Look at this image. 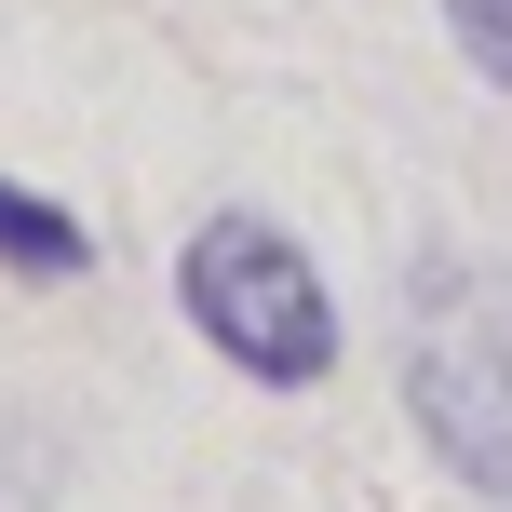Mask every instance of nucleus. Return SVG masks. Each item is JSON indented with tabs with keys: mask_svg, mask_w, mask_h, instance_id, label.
Listing matches in <instances>:
<instances>
[{
	"mask_svg": "<svg viewBox=\"0 0 512 512\" xmlns=\"http://www.w3.org/2000/svg\"><path fill=\"white\" fill-rule=\"evenodd\" d=\"M176 324L256 391H324L337 378V283H324V256L283 230V216H256V203H216L176 243Z\"/></svg>",
	"mask_w": 512,
	"mask_h": 512,
	"instance_id": "obj_1",
	"label": "nucleus"
},
{
	"mask_svg": "<svg viewBox=\"0 0 512 512\" xmlns=\"http://www.w3.org/2000/svg\"><path fill=\"white\" fill-rule=\"evenodd\" d=\"M405 418L472 499H512V283L445 256L405 310Z\"/></svg>",
	"mask_w": 512,
	"mask_h": 512,
	"instance_id": "obj_2",
	"label": "nucleus"
},
{
	"mask_svg": "<svg viewBox=\"0 0 512 512\" xmlns=\"http://www.w3.org/2000/svg\"><path fill=\"white\" fill-rule=\"evenodd\" d=\"M0 270H14V283H81V270H95V243H81V216L54 203V189L0 176Z\"/></svg>",
	"mask_w": 512,
	"mask_h": 512,
	"instance_id": "obj_3",
	"label": "nucleus"
},
{
	"mask_svg": "<svg viewBox=\"0 0 512 512\" xmlns=\"http://www.w3.org/2000/svg\"><path fill=\"white\" fill-rule=\"evenodd\" d=\"M445 27H459L472 81H499V95H512V0H445Z\"/></svg>",
	"mask_w": 512,
	"mask_h": 512,
	"instance_id": "obj_4",
	"label": "nucleus"
}]
</instances>
